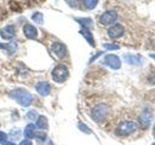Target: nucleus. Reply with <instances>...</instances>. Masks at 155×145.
<instances>
[{
	"mask_svg": "<svg viewBox=\"0 0 155 145\" xmlns=\"http://www.w3.org/2000/svg\"><path fill=\"white\" fill-rule=\"evenodd\" d=\"M138 123L143 129H147L151 123V112L148 111V110H144L138 116Z\"/></svg>",
	"mask_w": 155,
	"mask_h": 145,
	"instance_id": "nucleus-9",
	"label": "nucleus"
},
{
	"mask_svg": "<svg viewBox=\"0 0 155 145\" xmlns=\"http://www.w3.org/2000/svg\"><path fill=\"white\" fill-rule=\"evenodd\" d=\"M75 21L78 23H80V25L85 29H91L93 25V22L91 18H75Z\"/></svg>",
	"mask_w": 155,
	"mask_h": 145,
	"instance_id": "nucleus-17",
	"label": "nucleus"
},
{
	"mask_svg": "<svg viewBox=\"0 0 155 145\" xmlns=\"http://www.w3.org/2000/svg\"><path fill=\"white\" fill-rule=\"evenodd\" d=\"M108 114H109V106L104 103L96 104L91 109V118L97 123L103 122L108 117Z\"/></svg>",
	"mask_w": 155,
	"mask_h": 145,
	"instance_id": "nucleus-2",
	"label": "nucleus"
},
{
	"mask_svg": "<svg viewBox=\"0 0 155 145\" xmlns=\"http://www.w3.org/2000/svg\"><path fill=\"white\" fill-rule=\"evenodd\" d=\"M103 63H104L107 66H109V68H111V69H114V70H117V69H120V66H121V60H120V58H119L117 56H115V54H107V56L104 57V59H103Z\"/></svg>",
	"mask_w": 155,
	"mask_h": 145,
	"instance_id": "nucleus-8",
	"label": "nucleus"
},
{
	"mask_svg": "<svg viewBox=\"0 0 155 145\" xmlns=\"http://www.w3.org/2000/svg\"><path fill=\"white\" fill-rule=\"evenodd\" d=\"M125 34V28L119 24V23H114L109 27L108 29V36L111 39H119Z\"/></svg>",
	"mask_w": 155,
	"mask_h": 145,
	"instance_id": "nucleus-7",
	"label": "nucleus"
},
{
	"mask_svg": "<svg viewBox=\"0 0 155 145\" xmlns=\"http://www.w3.org/2000/svg\"><path fill=\"white\" fill-rule=\"evenodd\" d=\"M99 56H102V52H98L97 54H94V56H93V57H92V58L90 59V63H92V62H93V60H94V59H96L97 57H99Z\"/></svg>",
	"mask_w": 155,
	"mask_h": 145,
	"instance_id": "nucleus-30",
	"label": "nucleus"
},
{
	"mask_svg": "<svg viewBox=\"0 0 155 145\" xmlns=\"http://www.w3.org/2000/svg\"><path fill=\"white\" fill-rule=\"evenodd\" d=\"M38 112L35 111V110H30V111H28V114H27V117L29 118V120H35V118H38Z\"/></svg>",
	"mask_w": 155,
	"mask_h": 145,
	"instance_id": "nucleus-24",
	"label": "nucleus"
},
{
	"mask_svg": "<svg viewBox=\"0 0 155 145\" xmlns=\"http://www.w3.org/2000/svg\"><path fill=\"white\" fill-rule=\"evenodd\" d=\"M35 126H36L39 129H41V130L47 129V127H48V121H47L46 116L40 115V116L36 118V124H35Z\"/></svg>",
	"mask_w": 155,
	"mask_h": 145,
	"instance_id": "nucleus-15",
	"label": "nucleus"
},
{
	"mask_svg": "<svg viewBox=\"0 0 155 145\" xmlns=\"http://www.w3.org/2000/svg\"><path fill=\"white\" fill-rule=\"evenodd\" d=\"M7 140V134L5 132H0V144L5 143Z\"/></svg>",
	"mask_w": 155,
	"mask_h": 145,
	"instance_id": "nucleus-27",
	"label": "nucleus"
},
{
	"mask_svg": "<svg viewBox=\"0 0 155 145\" xmlns=\"http://www.w3.org/2000/svg\"><path fill=\"white\" fill-rule=\"evenodd\" d=\"M34 138L38 140V143H44L45 139H46V133H44V132H39V133L35 134Z\"/></svg>",
	"mask_w": 155,
	"mask_h": 145,
	"instance_id": "nucleus-22",
	"label": "nucleus"
},
{
	"mask_svg": "<svg viewBox=\"0 0 155 145\" xmlns=\"http://www.w3.org/2000/svg\"><path fill=\"white\" fill-rule=\"evenodd\" d=\"M117 19V12L115 10H108L103 12L99 17V23L103 25H111Z\"/></svg>",
	"mask_w": 155,
	"mask_h": 145,
	"instance_id": "nucleus-5",
	"label": "nucleus"
},
{
	"mask_svg": "<svg viewBox=\"0 0 155 145\" xmlns=\"http://www.w3.org/2000/svg\"><path fill=\"white\" fill-rule=\"evenodd\" d=\"M150 57H151L153 59H155V54H153V53H151V54H150Z\"/></svg>",
	"mask_w": 155,
	"mask_h": 145,
	"instance_id": "nucleus-32",
	"label": "nucleus"
},
{
	"mask_svg": "<svg viewBox=\"0 0 155 145\" xmlns=\"http://www.w3.org/2000/svg\"><path fill=\"white\" fill-rule=\"evenodd\" d=\"M51 51L59 58V59H63V58H65L67 57V54H68V50H67V46L64 45V44H62V42H53L52 45H51Z\"/></svg>",
	"mask_w": 155,
	"mask_h": 145,
	"instance_id": "nucleus-6",
	"label": "nucleus"
},
{
	"mask_svg": "<svg viewBox=\"0 0 155 145\" xmlns=\"http://www.w3.org/2000/svg\"><path fill=\"white\" fill-rule=\"evenodd\" d=\"M10 5H11V7H13V8H15L13 11H19V6H18V5L16 4V2H13V1H12V2L10 4Z\"/></svg>",
	"mask_w": 155,
	"mask_h": 145,
	"instance_id": "nucleus-29",
	"label": "nucleus"
},
{
	"mask_svg": "<svg viewBox=\"0 0 155 145\" xmlns=\"http://www.w3.org/2000/svg\"><path fill=\"white\" fill-rule=\"evenodd\" d=\"M1 145H16V144H15L13 141H7V140H6V141H5V143H2Z\"/></svg>",
	"mask_w": 155,
	"mask_h": 145,
	"instance_id": "nucleus-31",
	"label": "nucleus"
},
{
	"mask_svg": "<svg viewBox=\"0 0 155 145\" xmlns=\"http://www.w3.org/2000/svg\"><path fill=\"white\" fill-rule=\"evenodd\" d=\"M8 95L22 106H30L33 102V95L27 89H23V88H15L8 92Z\"/></svg>",
	"mask_w": 155,
	"mask_h": 145,
	"instance_id": "nucleus-1",
	"label": "nucleus"
},
{
	"mask_svg": "<svg viewBox=\"0 0 155 145\" xmlns=\"http://www.w3.org/2000/svg\"><path fill=\"white\" fill-rule=\"evenodd\" d=\"M51 76H52V80H53L54 82H57V83H63V82H65V81L68 80V77H69V70H68V68H67L65 65H63V64H57V65L53 68V70H52V72H51Z\"/></svg>",
	"mask_w": 155,
	"mask_h": 145,
	"instance_id": "nucleus-3",
	"label": "nucleus"
},
{
	"mask_svg": "<svg viewBox=\"0 0 155 145\" xmlns=\"http://www.w3.org/2000/svg\"><path fill=\"white\" fill-rule=\"evenodd\" d=\"M31 19H33L34 22L39 23V24H42V23H44V16H42L41 12H35V13H33Z\"/></svg>",
	"mask_w": 155,
	"mask_h": 145,
	"instance_id": "nucleus-20",
	"label": "nucleus"
},
{
	"mask_svg": "<svg viewBox=\"0 0 155 145\" xmlns=\"http://www.w3.org/2000/svg\"><path fill=\"white\" fill-rule=\"evenodd\" d=\"M137 129V123L133 121H122L115 129V134L119 137H126L134 133Z\"/></svg>",
	"mask_w": 155,
	"mask_h": 145,
	"instance_id": "nucleus-4",
	"label": "nucleus"
},
{
	"mask_svg": "<svg viewBox=\"0 0 155 145\" xmlns=\"http://www.w3.org/2000/svg\"><path fill=\"white\" fill-rule=\"evenodd\" d=\"M35 89H36V92H38L40 95L46 97V95H48L50 92H51V86H50V83L46 82V81H40V82L36 83Z\"/></svg>",
	"mask_w": 155,
	"mask_h": 145,
	"instance_id": "nucleus-12",
	"label": "nucleus"
},
{
	"mask_svg": "<svg viewBox=\"0 0 155 145\" xmlns=\"http://www.w3.org/2000/svg\"><path fill=\"white\" fill-rule=\"evenodd\" d=\"M78 128H79L81 132L86 133V134H92L91 128H90V127H87V126H86L84 122H78Z\"/></svg>",
	"mask_w": 155,
	"mask_h": 145,
	"instance_id": "nucleus-21",
	"label": "nucleus"
},
{
	"mask_svg": "<svg viewBox=\"0 0 155 145\" xmlns=\"http://www.w3.org/2000/svg\"><path fill=\"white\" fill-rule=\"evenodd\" d=\"M80 34L86 39V41L92 46V47H94V40H93V35H92V33L90 31V29H85V28H82L81 30H80Z\"/></svg>",
	"mask_w": 155,
	"mask_h": 145,
	"instance_id": "nucleus-16",
	"label": "nucleus"
},
{
	"mask_svg": "<svg viewBox=\"0 0 155 145\" xmlns=\"http://www.w3.org/2000/svg\"><path fill=\"white\" fill-rule=\"evenodd\" d=\"M23 134H24L25 139H31V138H34L35 134H36V126L33 124V123H28V124L25 126V128H24Z\"/></svg>",
	"mask_w": 155,
	"mask_h": 145,
	"instance_id": "nucleus-14",
	"label": "nucleus"
},
{
	"mask_svg": "<svg viewBox=\"0 0 155 145\" xmlns=\"http://www.w3.org/2000/svg\"><path fill=\"white\" fill-rule=\"evenodd\" d=\"M23 34H24V36H25L27 39L35 40V39L38 37V29H36L33 24L27 23V24H24V27H23Z\"/></svg>",
	"mask_w": 155,
	"mask_h": 145,
	"instance_id": "nucleus-10",
	"label": "nucleus"
},
{
	"mask_svg": "<svg viewBox=\"0 0 155 145\" xmlns=\"http://www.w3.org/2000/svg\"><path fill=\"white\" fill-rule=\"evenodd\" d=\"M82 4L86 10H93L97 6L98 0H82Z\"/></svg>",
	"mask_w": 155,
	"mask_h": 145,
	"instance_id": "nucleus-19",
	"label": "nucleus"
},
{
	"mask_svg": "<svg viewBox=\"0 0 155 145\" xmlns=\"http://www.w3.org/2000/svg\"><path fill=\"white\" fill-rule=\"evenodd\" d=\"M153 145H155V143H154V144H153Z\"/></svg>",
	"mask_w": 155,
	"mask_h": 145,
	"instance_id": "nucleus-34",
	"label": "nucleus"
},
{
	"mask_svg": "<svg viewBox=\"0 0 155 145\" xmlns=\"http://www.w3.org/2000/svg\"><path fill=\"white\" fill-rule=\"evenodd\" d=\"M125 58V62L127 64H131V65H139L140 62H142V58L140 56H137V54H131V53H127L124 56Z\"/></svg>",
	"mask_w": 155,
	"mask_h": 145,
	"instance_id": "nucleus-13",
	"label": "nucleus"
},
{
	"mask_svg": "<svg viewBox=\"0 0 155 145\" xmlns=\"http://www.w3.org/2000/svg\"><path fill=\"white\" fill-rule=\"evenodd\" d=\"M154 134H155V126H154Z\"/></svg>",
	"mask_w": 155,
	"mask_h": 145,
	"instance_id": "nucleus-33",
	"label": "nucleus"
},
{
	"mask_svg": "<svg viewBox=\"0 0 155 145\" xmlns=\"http://www.w3.org/2000/svg\"><path fill=\"white\" fill-rule=\"evenodd\" d=\"M18 145H33V144H31L30 139H23Z\"/></svg>",
	"mask_w": 155,
	"mask_h": 145,
	"instance_id": "nucleus-28",
	"label": "nucleus"
},
{
	"mask_svg": "<svg viewBox=\"0 0 155 145\" xmlns=\"http://www.w3.org/2000/svg\"><path fill=\"white\" fill-rule=\"evenodd\" d=\"M65 2L73 8H76L79 6V0H65Z\"/></svg>",
	"mask_w": 155,
	"mask_h": 145,
	"instance_id": "nucleus-25",
	"label": "nucleus"
},
{
	"mask_svg": "<svg viewBox=\"0 0 155 145\" xmlns=\"http://www.w3.org/2000/svg\"><path fill=\"white\" fill-rule=\"evenodd\" d=\"M17 47L18 46H17V42L16 41H10L8 44H6V48L5 50L7 51V54L11 56V54H13L17 51Z\"/></svg>",
	"mask_w": 155,
	"mask_h": 145,
	"instance_id": "nucleus-18",
	"label": "nucleus"
},
{
	"mask_svg": "<svg viewBox=\"0 0 155 145\" xmlns=\"http://www.w3.org/2000/svg\"><path fill=\"white\" fill-rule=\"evenodd\" d=\"M15 34H16V28L12 24H7L0 29V35L5 40H11L15 36Z\"/></svg>",
	"mask_w": 155,
	"mask_h": 145,
	"instance_id": "nucleus-11",
	"label": "nucleus"
},
{
	"mask_svg": "<svg viewBox=\"0 0 155 145\" xmlns=\"http://www.w3.org/2000/svg\"><path fill=\"white\" fill-rule=\"evenodd\" d=\"M10 134H11V137L13 135V138H18V137L21 135V130H19V129H17V128H13V129H11Z\"/></svg>",
	"mask_w": 155,
	"mask_h": 145,
	"instance_id": "nucleus-26",
	"label": "nucleus"
},
{
	"mask_svg": "<svg viewBox=\"0 0 155 145\" xmlns=\"http://www.w3.org/2000/svg\"><path fill=\"white\" fill-rule=\"evenodd\" d=\"M103 47H104L105 50H110V51H113V50H119V48H120L119 45H116V44H104Z\"/></svg>",
	"mask_w": 155,
	"mask_h": 145,
	"instance_id": "nucleus-23",
	"label": "nucleus"
}]
</instances>
